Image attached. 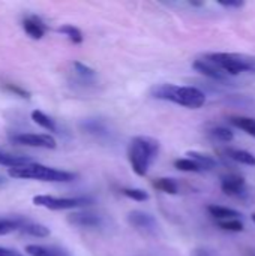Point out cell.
I'll return each instance as SVG.
<instances>
[{
  "label": "cell",
  "mask_w": 255,
  "mask_h": 256,
  "mask_svg": "<svg viewBox=\"0 0 255 256\" xmlns=\"http://www.w3.org/2000/svg\"><path fill=\"white\" fill-rule=\"evenodd\" d=\"M150 96L159 100H168L189 110H198L206 104V94L197 87L176 86L170 82L155 84L150 88Z\"/></svg>",
  "instance_id": "6da1fadb"
},
{
  "label": "cell",
  "mask_w": 255,
  "mask_h": 256,
  "mask_svg": "<svg viewBox=\"0 0 255 256\" xmlns=\"http://www.w3.org/2000/svg\"><path fill=\"white\" fill-rule=\"evenodd\" d=\"M159 153V141L150 136H135L128 146V160L132 171L143 177Z\"/></svg>",
  "instance_id": "7a4b0ae2"
},
{
  "label": "cell",
  "mask_w": 255,
  "mask_h": 256,
  "mask_svg": "<svg viewBox=\"0 0 255 256\" xmlns=\"http://www.w3.org/2000/svg\"><path fill=\"white\" fill-rule=\"evenodd\" d=\"M9 177L21 178V180H39V182H50V183H68L75 178V174L50 168L41 164H29L20 168H11L8 171Z\"/></svg>",
  "instance_id": "3957f363"
},
{
  "label": "cell",
  "mask_w": 255,
  "mask_h": 256,
  "mask_svg": "<svg viewBox=\"0 0 255 256\" xmlns=\"http://www.w3.org/2000/svg\"><path fill=\"white\" fill-rule=\"evenodd\" d=\"M213 63L222 72L230 75H239L242 72H255V57L234 52H209L203 56Z\"/></svg>",
  "instance_id": "277c9868"
},
{
  "label": "cell",
  "mask_w": 255,
  "mask_h": 256,
  "mask_svg": "<svg viewBox=\"0 0 255 256\" xmlns=\"http://www.w3.org/2000/svg\"><path fill=\"white\" fill-rule=\"evenodd\" d=\"M92 200L87 196H80V198H57V196H50V195H36L33 196V204L36 207H44L48 210H72L78 207H87L92 206Z\"/></svg>",
  "instance_id": "5b68a950"
},
{
  "label": "cell",
  "mask_w": 255,
  "mask_h": 256,
  "mask_svg": "<svg viewBox=\"0 0 255 256\" xmlns=\"http://www.w3.org/2000/svg\"><path fill=\"white\" fill-rule=\"evenodd\" d=\"M11 142L20 144V146H27V147H35V148H47V150H54L57 147L56 140L51 135L45 134H15L11 138Z\"/></svg>",
  "instance_id": "8992f818"
},
{
  "label": "cell",
  "mask_w": 255,
  "mask_h": 256,
  "mask_svg": "<svg viewBox=\"0 0 255 256\" xmlns=\"http://www.w3.org/2000/svg\"><path fill=\"white\" fill-rule=\"evenodd\" d=\"M128 222L132 228L144 232V234H153L158 230V222L156 219L141 210H134L128 214Z\"/></svg>",
  "instance_id": "52a82bcc"
},
{
  "label": "cell",
  "mask_w": 255,
  "mask_h": 256,
  "mask_svg": "<svg viewBox=\"0 0 255 256\" xmlns=\"http://www.w3.org/2000/svg\"><path fill=\"white\" fill-rule=\"evenodd\" d=\"M192 69L210 80H215V81H227L228 80V75L225 72H222L219 68H216L213 63H210L209 60H206L204 57H200L197 60H194L192 63Z\"/></svg>",
  "instance_id": "ba28073f"
},
{
  "label": "cell",
  "mask_w": 255,
  "mask_h": 256,
  "mask_svg": "<svg viewBox=\"0 0 255 256\" xmlns=\"http://www.w3.org/2000/svg\"><path fill=\"white\" fill-rule=\"evenodd\" d=\"M221 189L228 196H242L245 194V178L239 176H225L221 178Z\"/></svg>",
  "instance_id": "9c48e42d"
},
{
  "label": "cell",
  "mask_w": 255,
  "mask_h": 256,
  "mask_svg": "<svg viewBox=\"0 0 255 256\" xmlns=\"http://www.w3.org/2000/svg\"><path fill=\"white\" fill-rule=\"evenodd\" d=\"M68 222L80 228H98L102 224L101 216L93 213H72L68 216Z\"/></svg>",
  "instance_id": "30bf717a"
},
{
  "label": "cell",
  "mask_w": 255,
  "mask_h": 256,
  "mask_svg": "<svg viewBox=\"0 0 255 256\" xmlns=\"http://www.w3.org/2000/svg\"><path fill=\"white\" fill-rule=\"evenodd\" d=\"M29 164H33L30 156H24V154H14L9 153L3 148H0V165L2 166H8L11 168H20V166H26Z\"/></svg>",
  "instance_id": "8fae6325"
},
{
  "label": "cell",
  "mask_w": 255,
  "mask_h": 256,
  "mask_svg": "<svg viewBox=\"0 0 255 256\" xmlns=\"http://www.w3.org/2000/svg\"><path fill=\"white\" fill-rule=\"evenodd\" d=\"M23 28L32 39H42L47 30V26L35 15L23 20Z\"/></svg>",
  "instance_id": "7c38bea8"
},
{
  "label": "cell",
  "mask_w": 255,
  "mask_h": 256,
  "mask_svg": "<svg viewBox=\"0 0 255 256\" xmlns=\"http://www.w3.org/2000/svg\"><path fill=\"white\" fill-rule=\"evenodd\" d=\"M18 231H21L23 234L32 236V237H38V238H45V237L50 236V230L45 225L35 224V222H30L27 219H23Z\"/></svg>",
  "instance_id": "4fadbf2b"
},
{
  "label": "cell",
  "mask_w": 255,
  "mask_h": 256,
  "mask_svg": "<svg viewBox=\"0 0 255 256\" xmlns=\"http://www.w3.org/2000/svg\"><path fill=\"white\" fill-rule=\"evenodd\" d=\"M207 212L212 218H215L216 220H230V219H239L242 214L233 208L228 207H222V206H216V204H210L207 206Z\"/></svg>",
  "instance_id": "5bb4252c"
},
{
  "label": "cell",
  "mask_w": 255,
  "mask_h": 256,
  "mask_svg": "<svg viewBox=\"0 0 255 256\" xmlns=\"http://www.w3.org/2000/svg\"><path fill=\"white\" fill-rule=\"evenodd\" d=\"M26 252L30 256H68V254L59 248H48L42 244H29Z\"/></svg>",
  "instance_id": "9a60e30c"
},
{
  "label": "cell",
  "mask_w": 255,
  "mask_h": 256,
  "mask_svg": "<svg viewBox=\"0 0 255 256\" xmlns=\"http://www.w3.org/2000/svg\"><path fill=\"white\" fill-rule=\"evenodd\" d=\"M186 156H188V159H191V160H194L197 165H200V168L203 170V171H210V170H213V168H216V160L212 158V156H209V154H206V153H200V152H188L186 153Z\"/></svg>",
  "instance_id": "2e32d148"
},
{
  "label": "cell",
  "mask_w": 255,
  "mask_h": 256,
  "mask_svg": "<svg viewBox=\"0 0 255 256\" xmlns=\"http://www.w3.org/2000/svg\"><path fill=\"white\" fill-rule=\"evenodd\" d=\"M81 128L87 134H92L95 136H107L108 135V129H107L105 123L98 120V118H87V120H84Z\"/></svg>",
  "instance_id": "e0dca14e"
},
{
  "label": "cell",
  "mask_w": 255,
  "mask_h": 256,
  "mask_svg": "<svg viewBox=\"0 0 255 256\" xmlns=\"http://www.w3.org/2000/svg\"><path fill=\"white\" fill-rule=\"evenodd\" d=\"M227 154H228V158L233 159L234 162H239V164L248 165V166H255V156L252 153H249V152L230 148V150H227Z\"/></svg>",
  "instance_id": "ac0fdd59"
},
{
  "label": "cell",
  "mask_w": 255,
  "mask_h": 256,
  "mask_svg": "<svg viewBox=\"0 0 255 256\" xmlns=\"http://www.w3.org/2000/svg\"><path fill=\"white\" fill-rule=\"evenodd\" d=\"M32 120H33L38 126H41V128L50 130V132H56V130H57V126H56L54 120H53L51 117H48L45 112L39 111V110L32 111Z\"/></svg>",
  "instance_id": "d6986e66"
},
{
  "label": "cell",
  "mask_w": 255,
  "mask_h": 256,
  "mask_svg": "<svg viewBox=\"0 0 255 256\" xmlns=\"http://www.w3.org/2000/svg\"><path fill=\"white\" fill-rule=\"evenodd\" d=\"M153 186L158 190H161L164 194H168V195H177L179 194V186H177L176 180H173V178H167V177L158 178V180H155Z\"/></svg>",
  "instance_id": "ffe728a7"
},
{
  "label": "cell",
  "mask_w": 255,
  "mask_h": 256,
  "mask_svg": "<svg viewBox=\"0 0 255 256\" xmlns=\"http://www.w3.org/2000/svg\"><path fill=\"white\" fill-rule=\"evenodd\" d=\"M23 218H2L0 216V236L11 234L20 230Z\"/></svg>",
  "instance_id": "44dd1931"
},
{
  "label": "cell",
  "mask_w": 255,
  "mask_h": 256,
  "mask_svg": "<svg viewBox=\"0 0 255 256\" xmlns=\"http://www.w3.org/2000/svg\"><path fill=\"white\" fill-rule=\"evenodd\" d=\"M231 124H234L236 128L242 129L243 132H246L248 135L255 138V118H251V117H233Z\"/></svg>",
  "instance_id": "7402d4cb"
},
{
  "label": "cell",
  "mask_w": 255,
  "mask_h": 256,
  "mask_svg": "<svg viewBox=\"0 0 255 256\" xmlns=\"http://www.w3.org/2000/svg\"><path fill=\"white\" fill-rule=\"evenodd\" d=\"M59 32H60L62 34H65V36H66L71 42H74V44H81L83 39H84L81 30H80L78 27L72 26V24H65V26L59 27Z\"/></svg>",
  "instance_id": "603a6c76"
},
{
  "label": "cell",
  "mask_w": 255,
  "mask_h": 256,
  "mask_svg": "<svg viewBox=\"0 0 255 256\" xmlns=\"http://www.w3.org/2000/svg\"><path fill=\"white\" fill-rule=\"evenodd\" d=\"M174 166L179 171H183V172H203L200 165H197L194 160H191L188 158H182V159L174 160Z\"/></svg>",
  "instance_id": "cb8c5ba5"
},
{
  "label": "cell",
  "mask_w": 255,
  "mask_h": 256,
  "mask_svg": "<svg viewBox=\"0 0 255 256\" xmlns=\"http://www.w3.org/2000/svg\"><path fill=\"white\" fill-rule=\"evenodd\" d=\"M210 135L213 136V138H216L218 141H221V142H230V141H233L234 140V134L230 130V129H227V128H213L212 130H210Z\"/></svg>",
  "instance_id": "d4e9b609"
},
{
  "label": "cell",
  "mask_w": 255,
  "mask_h": 256,
  "mask_svg": "<svg viewBox=\"0 0 255 256\" xmlns=\"http://www.w3.org/2000/svg\"><path fill=\"white\" fill-rule=\"evenodd\" d=\"M218 226L224 231L230 232H242L243 224L239 219H230V220H218Z\"/></svg>",
  "instance_id": "484cf974"
},
{
  "label": "cell",
  "mask_w": 255,
  "mask_h": 256,
  "mask_svg": "<svg viewBox=\"0 0 255 256\" xmlns=\"http://www.w3.org/2000/svg\"><path fill=\"white\" fill-rule=\"evenodd\" d=\"M122 194L134 201H138V202H143V201H147L149 200V194L143 189H123Z\"/></svg>",
  "instance_id": "4316f807"
},
{
  "label": "cell",
  "mask_w": 255,
  "mask_h": 256,
  "mask_svg": "<svg viewBox=\"0 0 255 256\" xmlns=\"http://www.w3.org/2000/svg\"><path fill=\"white\" fill-rule=\"evenodd\" d=\"M74 68H75V72L81 76V78H93L96 75L95 69H92L90 66L81 63V62H74Z\"/></svg>",
  "instance_id": "83f0119b"
},
{
  "label": "cell",
  "mask_w": 255,
  "mask_h": 256,
  "mask_svg": "<svg viewBox=\"0 0 255 256\" xmlns=\"http://www.w3.org/2000/svg\"><path fill=\"white\" fill-rule=\"evenodd\" d=\"M5 88L11 93H14L15 96L21 98V99H30V93L27 90H24L23 87L17 86V84H5Z\"/></svg>",
  "instance_id": "f1b7e54d"
},
{
  "label": "cell",
  "mask_w": 255,
  "mask_h": 256,
  "mask_svg": "<svg viewBox=\"0 0 255 256\" xmlns=\"http://www.w3.org/2000/svg\"><path fill=\"white\" fill-rule=\"evenodd\" d=\"M219 6L222 8H233V9H237V8H243L245 6V2H240V0H219L218 2Z\"/></svg>",
  "instance_id": "f546056e"
},
{
  "label": "cell",
  "mask_w": 255,
  "mask_h": 256,
  "mask_svg": "<svg viewBox=\"0 0 255 256\" xmlns=\"http://www.w3.org/2000/svg\"><path fill=\"white\" fill-rule=\"evenodd\" d=\"M194 256H216V254L213 250H206V249H198L195 250Z\"/></svg>",
  "instance_id": "4dcf8cb0"
},
{
  "label": "cell",
  "mask_w": 255,
  "mask_h": 256,
  "mask_svg": "<svg viewBox=\"0 0 255 256\" xmlns=\"http://www.w3.org/2000/svg\"><path fill=\"white\" fill-rule=\"evenodd\" d=\"M5 256H23V255H21V254H18L17 250H12V249H9V250H8V254H6Z\"/></svg>",
  "instance_id": "1f68e13d"
},
{
  "label": "cell",
  "mask_w": 255,
  "mask_h": 256,
  "mask_svg": "<svg viewBox=\"0 0 255 256\" xmlns=\"http://www.w3.org/2000/svg\"><path fill=\"white\" fill-rule=\"evenodd\" d=\"M189 4H192V6H197V8H200V6H203L204 3H203V2H189Z\"/></svg>",
  "instance_id": "d6a6232c"
},
{
  "label": "cell",
  "mask_w": 255,
  "mask_h": 256,
  "mask_svg": "<svg viewBox=\"0 0 255 256\" xmlns=\"http://www.w3.org/2000/svg\"><path fill=\"white\" fill-rule=\"evenodd\" d=\"M8 250H9L8 248H0V256L6 255V254H8Z\"/></svg>",
  "instance_id": "836d02e7"
},
{
  "label": "cell",
  "mask_w": 255,
  "mask_h": 256,
  "mask_svg": "<svg viewBox=\"0 0 255 256\" xmlns=\"http://www.w3.org/2000/svg\"><path fill=\"white\" fill-rule=\"evenodd\" d=\"M251 219H252V222H254V224H255V213H254V214H252V216H251Z\"/></svg>",
  "instance_id": "e575fe53"
},
{
  "label": "cell",
  "mask_w": 255,
  "mask_h": 256,
  "mask_svg": "<svg viewBox=\"0 0 255 256\" xmlns=\"http://www.w3.org/2000/svg\"><path fill=\"white\" fill-rule=\"evenodd\" d=\"M2 183H3V178H2V177H0V184H2Z\"/></svg>",
  "instance_id": "d590c367"
}]
</instances>
